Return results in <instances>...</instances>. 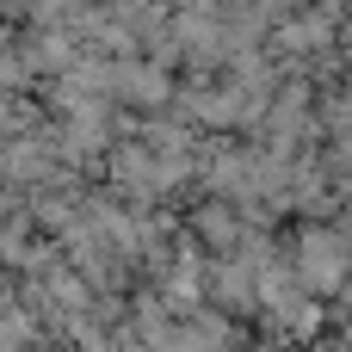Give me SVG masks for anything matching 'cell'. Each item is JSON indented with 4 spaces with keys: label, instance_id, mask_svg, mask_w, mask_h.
I'll return each instance as SVG.
<instances>
[{
    "label": "cell",
    "instance_id": "cell-1",
    "mask_svg": "<svg viewBox=\"0 0 352 352\" xmlns=\"http://www.w3.org/2000/svg\"><path fill=\"white\" fill-rule=\"evenodd\" d=\"M346 248H340V235H328V229H309L303 235V254H297V266H303V278L309 285H322V291H334L340 278H346Z\"/></svg>",
    "mask_w": 352,
    "mask_h": 352
},
{
    "label": "cell",
    "instance_id": "cell-2",
    "mask_svg": "<svg viewBox=\"0 0 352 352\" xmlns=\"http://www.w3.org/2000/svg\"><path fill=\"white\" fill-rule=\"evenodd\" d=\"M198 235L223 248V241H235V217L229 210H198Z\"/></svg>",
    "mask_w": 352,
    "mask_h": 352
}]
</instances>
